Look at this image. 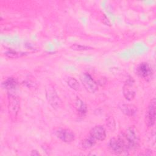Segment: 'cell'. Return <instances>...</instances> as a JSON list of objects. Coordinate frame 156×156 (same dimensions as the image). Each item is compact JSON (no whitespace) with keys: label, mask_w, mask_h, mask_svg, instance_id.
<instances>
[{"label":"cell","mask_w":156,"mask_h":156,"mask_svg":"<svg viewBox=\"0 0 156 156\" xmlns=\"http://www.w3.org/2000/svg\"><path fill=\"white\" fill-rule=\"evenodd\" d=\"M119 108L123 114L126 116H134L137 112L136 107L132 104L121 103L119 104Z\"/></svg>","instance_id":"11"},{"label":"cell","mask_w":156,"mask_h":156,"mask_svg":"<svg viewBox=\"0 0 156 156\" xmlns=\"http://www.w3.org/2000/svg\"><path fill=\"white\" fill-rule=\"evenodd\" d=\"M70 48L72 50L79 51L93 49V48H92V47L85 46V45H82V44H73L71 46H70Z\"/></svg>","instance_id":"17"},{"label":"cell","mask_w":156,"mask_h":156,"mask_svg":"<svg viewBox=\"0 0 156 156\" xmlns=\"http://www.w3.org/2000/svg\"><path fill=\"white\" fill-rule=\"evenodd\" d=\"M7 109L10 119L12 121H15L20 110V101L13 93H9Z\"/></svg>","instance_id":"3"},{"label":"cell","mask_w":156,"mask_h":156,"mask_svg":"<svg viewBox=\"0 0 156 156\" xmlns=\"http://www.w3.org/2000/svg\"><path fill=\"white\" fill-rule=\"evenodd\" d=\"M30 155H39L40 154L37 151H36V150H33V151H32Z\"/></svg>","instance_id":"19"},{"label":"cell","mask_w":156,"mask_h":156,"mask_svg":"<svg viewBox=\"0 0 156 156\" xmlns=\"http://www.w3.org/2000/svg\"><path fill=\"white\" fill-rule=\"evenodd\" d=\"M75 107L79 115L83 116L86 114L87 111V105L85 102L80 98H77L75 100Z\"/></svg>","instance_id":"13"},{"label":"cell","mask_w":156,"mask_h":156,"mask_svg":"<svg viewBox=\"0 0 156 156\" xmlns=\"http://www.w3.org/2000/svg\"><path fill=\"white\" fill-rule=\"evenodd\" d=\"M155 99L154 98L149 102L147 110L146 113V124L149 127H152L155 122Z\"/></svg>","instance_id":"7"},{"label":"cell","mask_w":156,"mask_h":156,"mask_svg":"<svg viewBox=\"0 0 156 156\" xmlns=\"http://www.w3.org/2000/svg\"><path fill=\"white\" fill-rule=\"evenodd\" d=\"M136 73L139 77L146 80H151L153 76L152 68L151 66L146 62L140 63L136 67Z\"/></svg>","instance_id":"6"},{"label":"cell","mask_w":156,"mask_h":156,"mask_svg":"<svg viewBox=\"0 0 156 156\" xmlns=\"http://www.w3.org/2000/svg\"><path fill=\"white\" fill-rule=\"evenodd\" d=\"M67 84L68 85V86L73 90H75V91H78L80 89V85L79 82H78V80L74 78V77H68L67 80H66Z\"/></svg>","instance_id":"15"},{"label":"cell","mask_w":156,"mask_h":156,"mask_svg":"<svg viewBox=\"0 0 156 156\" xmlns=\"http://www.w3.org/2000/svg\"><path fill=\"white\" fill-rule=\"evenodd\" d=\"M134 80L132 78L128 79L122 87V93L126 99L129 101H132L136 94L135 90L133 87Z\"/></svg>","instance_id":"8"},{"label":"cell","mask_w":156,"mask_h":156,"mask_svg":"<svg viewBox=\"0 0 156 156\" xmlns=\"http://www.w3.org/2000/svg\"><path fill=\"white\" fill-rule=\"evenodd\" d=\"M80 80L87 91L94 93L98 90V86L92 77L88 73H83L80 76Z\"/></svg>","instance_id":"5"},{"label":"cell","mask_w":156,"mask_h":156,"mask_svg":"<svg viewBox=\"0 0 156 156\" xmlns=\"http://www.w3.org/2000/svg\"><path fill=\"white\" fill-rule=\"evenodd\" d=\"M90 135L96 141H104L106 138L105 129L102 126L97 125L90 130Z\"/></svg>","instance_id":"10"},{"label":"cell","mask_w":156,"mask_h":156,"mask_svg":"<svg viewBox=\"0 0 156 156\" xmlns=\"http://www.w3.org/2000/svg\"><path fill=\"white\" fill-rule=\"evenodd\" d=\"M108 147L110 151L115 154H121L124 152L128 151L123 140L119 135L110 139Z\"/></svg>","instance_id":"4"},{"label":"cell","mask_w":156,"mask_h":156,"mask_svg":"<svg viewBox=\"0 0 156 156\" xmlns=\"http://www.w3.org/2000/svg\"><path fill=\"white\" fill-rule=\"evenodd\" d=\"M45 94L48 103L54 109L57 110L62 107V101L54 86L51 83H48L46 85Z\"/></svg>","instance_id":"2"},{"label":"cell","mask_w":156,"mask_h":156,"mask_svg":"<svg viewBox=\"0 0 156 156\" xmlns=\"http://www.w3.org/2000/svg\"><path fill=\"white\" fill-rule=\"evenodd\" d=\"M107 126L111 131H114L115 129V121L112 117H109L107 120Z\"/></svg>","instance_id":"18"},{"label":"cell","mask_w":156,"mask_h":156,"mask_svg":"<svg viewBox=\"0 0 156 156\" xmlns=\"http://www.w3.org/2000/svg\"><path fill=\"white\" fill-rule=\"evenodd\" d=\"M96 140H95L90 135L88 136L85 138L82 142V146L85 149H88L93 147L96 144Z\"/></svg>","instance_id":"14"},{"label":"cell","mask_w":156,"mask_h":156,"mask_svg":"<svg viewBox=\"0 0 156 156\" xmlns=\"http://www.w3.org/2000/svg\"><path fill=\"white\" fill-rule=\"evenodd\" d=\"M55 135L58 138L65 143H69L75 140L74 133L68 129H58L56 130Z\"/></svg>","instance_id":"9"},{"label":"cell","mask_w":156,"mask_h":156,"mask_svg":"<svg viewBox=\"0 0 156 156\" xmlns=\"http://www.w3.org/2000/svg\"><path fill=\"white\" fill-rule=\"evenodd\" d=\"M119 136L123 140L128 151L135 149L139 146L140 141V135L135 127H129L124 132H121Z\"/></svg>","instance_id":"1"},{"label":"cell","mask_w":156,"mask_h":156,"mask_svg":"<svg viewBox=\"0 0 156 156\" xmlns=\"http://www.w3.org/2000/svg\"><path fill=\"white\" fill-rule=\"evenodd\" d=\"M5 55L10 58H17L21 57L26 55V53L23 52H18L14 50H9L5 52Z\"/></svg>","instance_id":"16"},{"label":"cell","mask_w":156,"mask_h":156,"mask_svg":"<svg viewBox=\"0 0 156 156\" xmlns=\"http://www.w3.org/2000/svg\"><path fill=\"white\" fill-rule=\"evenodd\" d=\"M18 83L16 80L13 77H9L2 83V86L4 88L7 90L10 93H12V91H14L17 87Z\"/></svg>","instance_id":"12"}]
</instances>
